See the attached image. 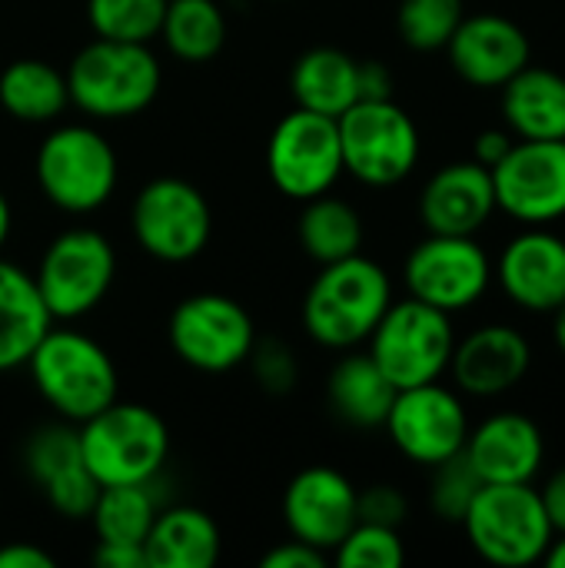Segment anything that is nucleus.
Listing matches in <instances>:
<instances>
[{"label": "nucleus", "mask_w": 565, "mask_h": 568, "mask_svg": "<svg viewBox=\"0 0 565 568\" xmlns=\"http://www.w3.org/2000/svg\"><path fill=\"white\" fill-rule=\"evenodd\" d=\"M83 456H80V429L77 423H50V426H40L30 439H27V449H23V466L30 473V479L37 486H43L47 479L80 466Z\"/></svg>", "instance_id": "33"}, {"label": "nucleus", "mask_w": 565, "mask_h": 568, "mask_svg": "<svg viewBox=\"0 0 565 568\" xmlns=\"http://www.w3.org/2000/svg\"><path fill=\"white\" fill-rule=\"evenodd\" d=\"M330 556L340 568H400L406 562L400 529L373 523H356Z\"/></svg>", "instance_id": "34"}, {"label": "nucleus", "mask_w": 565, "mask_h": 568, "mask_svg": "<svg viewBox=\"0 0 565 568\" xmlns=\"http://www.w3.org/2000/svg\"><path fill=\"white\" fill-rule=\"evenodd\" d=\"M33 176L50 206L70 216H87L113 196L120 160L113 143L97 126L60 123L40 140Z\"/></svg>", "instance_id": "5"}, {"label": "nucleus", "mask_w": 565, "mask_h": 568, "mask_svg": "<svg viewBox=\"0 0 565 568\" xmlns=\"http://www.w3.org/2000/svg\"><path fill=\"white\" fill-rule=\"evenodd\" d=\"M50 323L33 273L0 256V373L27 366Z\"/></svg>", "instance_id": "25"}, {"label": "nucleus", "mask_w": 565, "mask_h": 568, "mask_svg": "<svg viewBox=\"0 0 565 568\" xmlns=\"http://www.w3.org/2000/svg\"><path fill=\"white\" fill-rule=\"evenodd\" d=\"M157 499L150 493V483L143 486H103L97 496V506L90 513V526L97 542H123V546H143L153 519H157Z\"/></svg>", "instance_id": "30"}, {"label": "nucleus", "mask_w": 565, "mask_h": 568, "mask_svg": "<svg viewBox=\"0 0 565 568\" xmlns=\"http://www.w3.org/2000/svg\"><path fill=\"white\" fill-rule=\"evenodd\" d=\"M33 389L67 423H83L120 396V376L110 353L87 333L53 326L27 359Z\"/></svg>", "instance_id": "2"}, {"label": "nucleus", "mask_w": 565, "mask_h": 568, "mask_svg": "<svg viewBox=\"0 0 565 568\" xmlns=\"http://www.w3.org/2000/svg\"><path fill=\"white\" fill-rule=\"evenodd\" d=\"M483 489V479L473 473L466 456H453L440 466H433V486H430V506L443 523H463L466 509L473 506L476 493Z\"/></svg>", "instance_id": "35"}, {"label": "nucleus", "mask_w": 565, "mask_h": 568, "mask_svg": "<svg viewBox=\"0 0 565 568\" xmlns=\"http://www.w3.org/2000/svg\"><path fill=\"white\" fill-rule=\"evenodd\" d=\"M496 213L493 173L476 160L446 163L420 193V220L426 233L476 236Z\"/></svg>", "instance_id": "20"}, {"label": "nucleus", "mask_w": 565, "mask_h": 568, "mask_svg": "<svg viewBox=\"0 0 565 568\" xmlns=\"http://www.w3.org/2000/svg\"><path fill=\"white\" fill-rule=\"evenodd\" d=\"M336 126L343 173L366 186H396L420 163V126L396 100H356Z\"/></svg>", "instance_id": "9"}, {"label": "nucleus", "mask_w": 565, "mask_h": 568, "mask_svg": "<svg viewBox=\"0 0 565 568\" xmlns=\"http://www.w3.org/2000/svg\"><path fill=\"white\" fill-rule=\"evenodd\" d=\"M160 37L183 63H206L226 43V13L216 0H167Z\"/></svg>", "instance_id": "29"}, {"label": "nucleus", "mask_w": 565, "mask_h": 568, "mask_svg": "<svg viewBox=\"0 0 565 568\" xmlns=\"http://www.w3.org/2000/svg\"><path fill=\"white\" fill-rule=\"evenodd\" d=\"M503 90V116L519 140H565V77L549 67H523Z\"/></svg>", "instance_id": "23"}, {"label": "nucleus", "mask_w": 565, "mask_h": 568, "mask_svg": "<svg viewBox=\"0 0 565 568\" xmlns=\"http://www.w3.org/2000/svg\"><path fill=\"white\" fill-rule=\"evenodd\" d=\"M496 210L526 226H549L565 216V140H516L490 170Z\"/></svg>", "instance_id": "15"}, {"label": "nucleus", "mask_w": 565, "mask_h": 568, "mask_svg": "<svg viewBox=\"0 0 565 568\" xmlns=\"http://www.w3.org/2000/svg\"><path fill=\"white\" fill-rule=\"evenodd\" d=\"M246 363H253V376H256L260 389H266L270 396H283V393H290V389H293V383H296V376H300V366H296V359H293L290 346H286V343H280V339L256 343Z\"/></svg>", "instance_id": "37"}, {"label": "nucleus", "mask_w": 565, "mask_h": 568, "mask_svg": "<svg viewBox=\"0 0 565 568\" xmlns=\"http://www.w3.org/2000/svg\"><path fill=\"white\" fill-rule=\"evenodd\" d=\"M406 496L396 486H370L356 496V516L360 523H373V526H390L400 529L406 523Z\"/></svg>", "instance_id": "38"}, {"label": "nucleus", "mask_w": 565, "mask_h": 568, "mask_svg": "<svg viewBox=\"0 0 565 568\" xmlns=\"http://www.w3.org/2000/svg\"><path fill=\"white\" fill-rule=\"evenodd\" d=\"M513 143H516V136L509 130H496V126L493 130H483L476 136V143H473V160L483 163L486 170H493V166H500L506 160V153L513 150Z\"/></svg>", "instance_id": "41"}, {"label": "nucleus", "mask_w": 565, "mask_h": 568, "mask_svg": "<svg viewBox=\"0 0 565 568\" xmlns=\"http://www.w3.org/2000/svg\"><path fill=\"white\" fill-rule=\"evenodd\" d=\"M10 230H13V210H10L7 193L0 190V250H3V246H7V240H10Z\"/></svg>", "instance_id": "45"}, {"label": "nucleus", "mask_w": 565, "mask_h": 568, "mask_svg": "<svg viewBox=\"0 0 565 568\" xmlns=\"http://www.w3.org/2000/svg\"><path fill=\"white\" fill-rule=\"evenodd\" d=\"M70 106L93 120H127L143 113L160 87L163 67L150 43H123L93 37L67 63Z\"/></svg>", "instance_id": "3"}, {"label": "nucleus", "mask_w": 565, "mask_h": 568, "mask_svg": "<svg viewBox=\"0 0 565 568\" xmlns=\"http://www.w3.org/2000/svg\"><path fill=\"white\" fill-rule=\"evenodd\" d=\"M296 236H300L303 253L313 263L326 266L353 253H363V216L346 200L320 193L303 203Z\"/></svg>", "instance_id": "28"}, {"label": "nucleus", "mask_w": 565, "mask_h": 568, "mask_svg": "<svg viewBox=\"0 0 565 568\" xmlns=\"http://www.w3.org/2000/svg\"><path fill=\"white\" fill-rule=\"evenodd\" d=\"M463 456L483 483H533L546 463V436L523 413H496L470 429Z\"/></svg>", "instance_id": "21"}, {"label": "nucleus", "mask_w": 565, "mask_h": 568, "mask_svg": "<svg viewBox=\"0 0 565 568\" xmlns=\"http://www.w3.org/2000/svg\"><path fill=\"white\" fill-rule=\"evenodd\" d=\"M403 280L413 300H423L453 316L486 296L493 283V263L476 236L430 233L410 250Z\"/></svg>", "instance_id": "13"}, {"label": "nucleus", "mask_w": 565, "mask_h": 568, "mask_svg": "<svg viewBox=\"0 0 565 568\" xmlns=\"http://www.w3.org/2000/svg\"><path fill=\"white\" fill-rule=\"evenodd\" d=\"M463 17H466L463 0H400L396 27L406 47L420 53H433V50H446Z\"/></svg>", "instance_id": "32"}, {"label": "nucleus", "mask_w": 565, "mask_h": 568, "mask_svg": "<svg viewBox=\"0 0 565 568\" xmlns=\"http://www.w3.org/2000/svg\"><path fill=\"white\" fill-rule=\"evenodd\" d=\"M370 356L396 389L423 386L450 373L456 329L453 316L423 300H393L370 333Z\"/></svg>", "instance_id": "8"}, {"label": "nucleus", "mask_w": 565, "mask_h": 568, "mask_svg": "<svg viewBox=\"0 0 565 568\" xmlns=\"http://www.w3.org/2000/svg\"><path fill=\"white\" fill-rule=\"evenodd\" d=\"M330 562V556L326 552H320V549H313V546H306V542H300V539H286V542H280V546H273L263 559H260V566L263 568H323Z\"/></svg>", "instance_id": "39"}, {"label": "nucleus", "mask_w": 565, "mask_h": 568, "mask_svg": "<svg viewBox=\"0 0 565 568\" xmlns=\"http://www.w3.org/2000/svg\"><path fill=\"white\" fill-rule=\"evenodd\" d=\"M393 303L390 273L363 253L320 266L303 296V329L326 349H353L370 339Z\"/></svg>", "instance_id": "1"}, {"label": "nucleus", "mask_w": 565, "mask_h": 568, "mask_svg": "<svg viewBox=\"0 0 565 568\" xmlns=\"http://www.w3.org/2000/svg\"><path fill=\"white\" fill-rule=\"evenodd\" d=\"M386 433L393 446L420 466H440L463 453L470 439V413L463 399L446 389L440 379L396 389V399L386 413Z\"/></svg>", "instance_id": "14"}, {"label": "nucleus", "mask_w": 565, "mask_h": 568, "mask_svg": "<svg viewBox=\"0 0 565 568\" xmlns=\"http://www.w3.org/2000/svg\"><path fill=\"white\" fill-rule=\"evenodd\" d=\"M503 293L526 313H553L565 303V240L529 226L506 243L496 263Z\"/></svg>", "instance_id": "19"}, {"label": "nucleus", "mask_w": 565, "mask_h": 568, "mask_svg": "<svg viewBox=\"0 0 565 568\" xmlns=\"http://www.w3.org/2000/svg\"><path fill=\"white\" fill-rule=\"evenodd\" d=\"M167 0H87L93 37L123 43H153L160 37Z\"/></svg>", "instance_id": "31"}, {"label": "nucleus", "mask_w": 565, "mask_h": 568, "mask_svg": "<svg viewBox=\"0 0 565 568\" xmlns=\"http://www.w3.org/2000/svg\"><path fill=\"white\" fill-rule=\"evenodd\" d=\"M553 339H556V346H559V353L565 356V303L559 310H553Z\"/></svg>", "instance_id": "47"}, {"label": "nucleus", "mask_w": 565, "mask_h": 568, "mask_svg": "<svg viewBox=\"0 0 565 568\" xmlns=\"http://www.w3.org/2000/svg\"><path fill=\"white\" fill-rule=\"evenodd\" d=\"M117 280L113 243L90 226H73L53 236L33 270L37 293L53 323H73L93 313Z\"/></svg>", "instance_id": "7"}, {"label": "nucleus", "mask_w": 565, "mask_h": 568, "mask_svg": "<svg viewBox=\"0 0 565 568\" xmlns=\"http://www.w3.org/2000/svg\"><path fill=\"white\" fill-rule=\"evenodd\" d=\"M266 173L273 186L296 203L330 193L343 173L336 116L293 106L276 120L266 140Z\"/></svg>", "instance_id": "12"}, {"label": "nucleus", "mask_w": 565, "mask_h": 568, "mask_svg": "<svg viewBox=\"0 0 565 568\" xmlns=\"http://www.w3.org/2000/svg\"><path fill=\"white\" fill-rule=\"evenodd\" d=\"M546 566L553 568H565V532L559 539H553V546H549V552H546V559H543Z\"/></svg>", "instance_id": "46"}, {"label": "nucleus", "mask_w": 565, "mask_h": 568, "mask_svg": "<svg viewBox=\"0 0 565 568\" xmlns=\"http://www.w3.org/2000/svg\"><path fill=\"white\" fill-rule=\"evenodd\" d=\"M93 562L100 568H147L143 546H123V542H97Z\"/></svg>", "instance_id": "42"}, {"label": "nucleus", "mask_w": 565, "mask_h": 568, "mask_svg": "<svg viewBox=\"0 0 565 568\" xmlns=\"http://www.w3.org/2000/svg\"><path fill=\"white\" fill-rule=\"evenodd\" d=\"M453 70L483 90H500L533 60L529 33L503 13H470L446 43Z\"/></svg>", "instance_id": "17"}, {"label": "nucleus", "mask_w": 565, "mask_h": 568, "mask_svg": "<svg viewBox=\"0 0 565 568\" xmlns=\"http://www.w3.org/2000/svg\"><path fill=\"white\" fill-rule=\"evenodd\" d=\"M0 568H53V556L33 542L0 546Z\"/></svg>", "instance_id": "43"}, {"label": "nucleus", "mask_w": 565, "mask_h": 568, "mask_svg": "<svg viewBox=\"0 0 565 568\" xmlns=\"http://www.w3.org/2000/svg\"><path fill=\"white\" fill-rule=\"evenodd\" d=\"M326 399L343 423L373 429L386 423V413L396 399V386L386 379V373L370 353H350L333 366Z\"/></svg>", "instance_id": "26"}, {"label": "nucleus", "mask_w": 565, "mask_h": 568, "mask_svg": "<svg viewBox=\"0 0 565 568\" xmlns=\"http://www.w3.org/2000/svg\"><path fill=\"white\" fill-rule=\"evenodd\" d=\"M77 429L83 466L100 486H143L167 466L170 429L163 416L143 403L113 399Z\"/></svg>", "instance_id": "4"}, {"label": "nucleus", "mask_w": 565, "mask_h": 568, "mask_svg": "<svg viewBox=\"0 0 565 568\" xmlns=\"http://www.w3.org/2000/svg\"><path fill=\"white\" fill-rule=\"evenodd\" d=\"M356 496L360 489L333 466L300 469L283 493L286 532L330 556L343 542V536L360 523Z\"/></svg>", "instance_id": "16"}, {"label": "nucleus", "mask_w": 565, "mask_h": 568, "mask_svg": "<svg viewBox=\"0 0 565 568\" xmlns=\"http://www.w3.org/2000/svg\"><path fill=\"white\" fill-rule=\"evenodd\" d=\"M43 499L50 503V509L53 513H60L63 519H90V513H93V506H97V496H100V483L90 476V469L80 463V466H73V469H67V473H60V476H53V479H47L43 486Z\"/></svg>", "instance_id": "36"}, {"label": "nucleus", "mask_w": 565, "mask_h": 568, "mask_svg": "<svg viewBox=\"0 0 565 568\" xmlns=\"http://www.w3.org/2000/svg\"><path fill=\"white\" fill-rule=\"evenodd\" d=\"M539 499H543V509H546V516H549V523H553V532H556V536H563L565 532V466L549 476V483L539 489Z\"/></svg>", "instance_id": "44"}, {"label": "nucleus", "mask_w": 565, "mask_h": 568, "mask_svg": "<svg viewBox=\"0 0 565 568\" xmlns=\"http://www.w3.org/2000/svg\"><path fill=\"white\" fill-rule=\"evenodd\" d=\"M220 526L196 506L160 509L143 539L147 568H210L220 559Z\"/></svg>", "instance_id": "22"}, {"label": "nucleus", "mask_w": 565, "mask_h": 568, "mask_svg": "<svg viewBox=\"0 0 565 568\" xmlns=\"http://www.w3.org/2000/svg\"><path fill=\"white\" fill-rule=\"evenodd\" d=\"M293 103L323 116H340L360 100V60L340 47H310L290 70Z\"/></svg>", "instance_id": "24"}, {"label": "nucleus", "mask_w": 565, "mask_h": 568, "mask_svg": "<svg viewBox=\"0 0 565 568\" xmlns=\"http://www.w3.org/2000/svg\"><path fill=\"white\" fill-rule=\"evenodd\" d=\"M533 366V346L523 329L509 323H490L456 339L450 373L460 393L493 399L516 389Z\"/></svg>", "instance_id": "18"}, {"label": "nucleus", "mask_w": 565, "mask_h": 568, "mask_svg": "<svg viewBox=\"0 0 565 568\" xmlns=\"http://www.w3.org/2000/svg\"><path fill=\"white\" fill-rule=\"evenodd\" d=\"M176 359L196 373H230L256 346V326L243 303L223 293H193L180 300L167 323Z\"/></svg>", "instance_id": "11"}, {"label": "nucleus", "mask_w": 565, "mask_h": 568, "mask_svg": "<svg viewBox=\"0 0 565 568\" xmlns=\"http://www.w3.org/2000/svg\"><path fill=\"white\" fill-rule=\"evenodd\" d=\"M360 100H393V73L383 60H360Z\"/></svg>", "instance_id": "40"}, {"label": "nucleus", "mask_w": 565, "mask_h": 568, "mask_svg": "<svg viewBox=\"0 0 565 568\" xmlns=\"http://www.w3.org/2000/svg\"><path fill=\"white\" fill-rule=\"evenodd\" d=\"M130 230L147 256L176 266L206 250L213 236V210L203 190L190 180L157 176L133 196Z\"/></svg>", "instance_id": "10"}, {"label": "nucleus", "mask_w": 565, "mask_h": 568, "mask_svg": "<svg viewBox=\"0 0 565 568\" xmlns=\"http://www.w3.org/2000/svg\"><path fill=\"white\" fill-rule=\"evenodd\" d=\"M0 106L17 123H53L70 106L67 73L40 57H20L0 70Z\"/></svg>", "instance_id": "27"}, {"label": "nucleus", "mask_w": 565, "mask_h": 568, "mask_svg": "<svg viewBox=\"0 0 565 568\" xmlns=\"http://www.w3.org/2000/svg\"><path fill=\"white\" fill-rule=\"evenodd\" d=\"M460 526L476 556L500 568L543 562L556 539L533 483H483Z\"/></svg>", "instance_id": "6"}]
</instances>
